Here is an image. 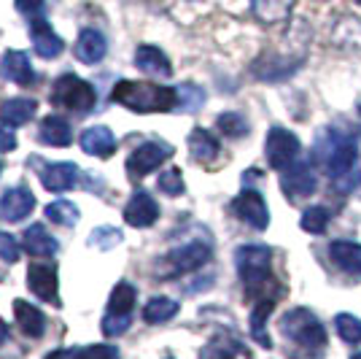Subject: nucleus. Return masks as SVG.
<instances>
[{
    "label": "nucleus",
    "instance_id": "obj_1",
    "mask_svg": "<svg viewBox=\"0 0 361 359\" xmlns=\"http://www.w3.org/2000/svg\"><path fill=\"white\" fill-rule=\"evenodd\" d=\"M313 163L329 176L340 181L359 170V141L345 124L321 127L313 143Z\"/></svg>",
    "mask_w": 361,
    "mask_h": 359
},
{
    "label": "nucleus",
    "instance_id": "obj_2",
    "mask_svg": "<svg viewBox=\"0 0 361 359\" xmlns=\"http://www.w3.org/2000/svg\"><path fill=\"white\" fill-rule=\"evenodd\" d=\"M114 100L137 114H162L173 111L178 103L173 87H159L151 81H130V78H121L114 87Z\"/></svg>",
    "mask_w": 361,
    "mask_h": 359
},
{
    "label": "nucleus",
    "instance_id": "obj_3",
    "mask_svg": "<svg viewBox=\"0 0 361 359\" xmlns=\"http://www.w3.org/2000/svg\"><path fill=\"white\" fill-rule=\"evenodd\" d=\"M281 335L288 343H294L302 354H307L310 359H318L326 348V332L324 324L307 308H294L281 319Z\"/></svg>",
    "mask_w": 361,
    "mask_h": 359
},
{
    "label": "nucleus",
    "instance_id": "obj_4",
    "mask_svg": "<svg viewBox=\"0 0 361 359\" xmlns=\"http://www.w3.org/2000/svg\"><path fill=\"white\" fill-rule=\"evenodd\" d=\"M235 265L248 295H262L272 281V252L267 246H256V243L240 246L235 252Z\"/></svg>",
    "mask_w": 361,
    "mask_h": 359
},
{
    "label": "nucleus",
    "instance_id": "obj_5",
    "mask_svg": "<svg viewBox=\"0 0 361 359\" xmlns=\"http://www.w3.org/2000/svg\"><path fill=\"white\" fill-rule=\"evenodd\" d=\"M97 100V92L90 81L78 78L75 73H62L54 87H51V103L60 105V108H68V111H75V114H84L90 111Z\"/></svg>",
    "mask_w": 361,
    "mask_h": 359
},
{
    "label": "nucleus",
    "instance_id": "obj_6",
    "mask_svg": "<svg viewBox=\"0 0 361 359\" xmlns=\"http://www.w3.org/2000/svg\"><path fill=\"white\" fill-rule=\"evenodd\" d=\"M173 151L176 149H173L167 141H146V143H140V146L130 154V160H127V176L133 181L146 179L149 173H154L159 165L167 163V160L173 157Z\"/></svg>",
    "mask_w": 361,
    "mask_h": 359
},
{
    "label": "nucleus",
    "instance_id": "obj_7",
    "mask_svg": "<svg viewBox=\"0 0 361 359\" xmlns=\"http://www.w3.org/2000/svg\"><path fill=\"white\" fill-rule=\"evenodd\" d=\"M300 151H302L300 138L291 133V130L281 127V124L270 127V133H267V143H264V154H267L270 167H275V170H286L288 165L297 163Z\"/></svg>",
    "mask_w": 361,
    "mask_h": 359
},
{
    "label": "nucleus",
    "instance_id": "obj_8",
    "mask_svg": "<svg viewBox=\"0 0 361 359\" xmlns=\"http://www.w3.org/2000/svg\"><path fill=\"white\" fill-rule=\"evenodd\" d=\"M232 213L248 227H254V230H267V225H270L267 203H264L262 192L251 189V187H245L240 195L232 200Z\"/></svg>",
    "mask_w": 361,
    "mask_h": 359
},
{
    "label": "nucleus",
    "instance_id": "obj_9",
    "mask_svg": "<svg viewBox=\"0 0 361 359\" xmlns=\"http://www.w3.org/2000/svg\"><path fill=\"white\" fill-rule=\"evenodd\" d=\"M316 170L310 163H297L288 165L286 170H281V187L286 192L288 200H302V197L313 195L316 192Z\"/></svg>",
    "mask_w": 361,
    "mask_h": 359
},
{
    "label": "nucleus",
    "instance_id": "obj_10",
    "mask_svg": "<svg viewBox=\"0 0 361 359\" xmlns=\"http://www.w3.org/2000/svg\"><path fill=\"white\" fill-rule=\"evenodd\" d=\"M35 208V195H32L27 187H11L0 195V222H22L27 219Z\"/></svg>",
    "mask_w": 361,
    "mask_h": 359
},
{
    "label": "nucleus",
    "instance_id": "obj_11",
    "mask_svg": "<svg viewBox=\"0 0 361 359\" xmlns=\"http://www.w3.org/2000/svg\"><path fill=\"white\" fill-rule=\"evenodd\" d=\"M35 170H38V176L49 192H68L78 184V176H81L75 163H46L35 165Z\"/></svg>",
    "mask_w": 361,
    "mask_h": 359
},
{
    "label": "nucleus",
    "instance_id": "obj_12",
    "mask_svg": "<svg viewBox=\"0 0 361 359\" xmlns=\"http://www.w3.org/2000/svg\"><path fill=\"white\" fill-rule=\"evenodd\" d=\"M211 259V246L202 243V240H189L178 249H173L167 254V262L176 273H192V270H200L205 262Z\"/></svg>",
    "mask_w": 361,
    "mask_h": 359
},
{
    "label": "nucleus",
    "instance_id": "obj_13",
    "mask_svg": "<svg viewBox=\"0 0 361 359\" xmlns=\"http://www.w3.org/2000/svg\"><path fill=\"white\" fill-rule=\"evenodd\" d=\"M27 286L38 300L51 302V305H60L57 298V268L54 265H46V262H35L27 268Z\"/></svg>",
    "mask_w": 361,
    "mask_h": 359
},
{
    "label": "nucleus",
    "instance_id": "obj_14",
    "mask_svg": "<svg viewBox=\"0 0 361 359\" xmlns=\"http://www.w3.org/2000/svg\"><path fill=\"white\" fill-rule=\"evenodd\" d=\"M157 219H159V206H157V200H154L149 192L137 189L135 195L130 197V203L124 206V222L130 227H151Z\"/></svg>",
    "mask_w": 361,
    "mask_h": 359
},
{
    "label": "nucleus",
    "instance_id": "obj_15",
    "mask_svg": "<svg viewBox=\"0 0 361 359\" xmlns=\"http://www.w3.org/2000/svg\"><path fill=\"white\" fill-rule=\"evenodd\" d=\"M30 35H32V49H35V52H38V57H44V60H54V57H60L62 49H65L62 38L51 30V25L46 22L44 16H41V19H32L30 22Z\"/></svg>",
    "mask_w": 361,
    "mask_h": 359
},
{
    "label": "nucleus",
    "instance_id": "obj_16",
    "mask_svg": "<svg viewBox=\"0 0 361 359\" xmlns=\"http://www.w3.org/2000/svg\"><path fill=\"white\" fill-rule=\"evenodd\" d=\"M0 71H3L6 78H11V81L19 84V87H30V84H35V71H32L30 57H27L25 52H16V49L6 52L3 60H0Z\"/></svg>",
    "mask_w": 361,
    "mask_h": 359
},
{
    "label": "nucleus",
    "instance_id": "obj_17",
    "mask_svg": "<svg viewBox=\"0 0 361 359\" xmlns=\"http://www.w3.org/2000/svg\"><path fill=\"white\" fill-rule=\"evenodd\" d=\"M81 149L92 154V157H100V160H108L114 151H116V138L114 133L103 127V124H94V127H87L81 133Z\"/></svg>",
    "mask_w": 361,
    "mask_h": 359
},
{
    "label": "nucleus",
    "instance_id": "obj_18",
    "mask_svg": "<svg viewBox=\"0 0 361 359\" xmlns=\"http://www.w3.org/2000/svg\"><path fill=\"white\" fill-rule=\"evenodd\" d=\"M135 65L146 76H154V78H170V73H173V68H170V60L165 57V52L157 49V46H149V44L137 46Z\"/></svg>",
    "mask_w": 361,
    "mask_h": 359
},
{
    "label": "nucleus",
    "instance_id": "obj_19",
    "mask_svg": "<svg viewBox=\"0 0 361 359\" xmlns=\"http://www.w3.org/2000/svg\"><path fill=\"white\" fill-rule=\"evenodd\" d=\"M108 41L100 30H81L78 41H75V57L84 65H94L106 57Z\"/></svg>",
    "mask_w": 361,
    "mask_h": 359
},
{
    "label": "nucleus",
    "instance_id": "obj_20",
    "mask_svg": "<svg viewBox=\"0 0 361 359\" xmlns=\"http://www.w3.org/2000/svg\"><path fill=\"white\" fill-rule=\"evenodd\" d=\"M331 262L350 276H361V243L353 240H334L329 246Z\"/></svg>",
    "mask_w": 361,
    "mask_h": 359
},
{
    "label": "nucleus",
    "instance_id": "obj_21",
    "mask_svg": "<svg viewBox=\"0 0 361 359\" xmlns=\"http://www.w3.org/2000/svg\"><path fill=\"white\" fill-rule=\"evenodd\" d=\"M14 316L19 329L27 335V338H41L46 329V316L41 308H35L25 300H14Z\"/></svg>",
    "mask_w": 361,
    "mask_h": 359
},
{
    "label": "nucleus",
    "instance_id": "obj_22",
    "mask_svg": "<svg viewBox=\"0 0 361 359\" xmlns=\"http://www.w3.org/2000/svg\"><path fill=\"white\" fill-rule=\"evenodd\" d=\"M189 151H192V157H195L197 163L208 165L213 163L216 157H219V151H221V143H219V138L208 130H202V127H195L192 133H189Z\"/></svg>",
    "mask_w": 361,
    "mask_h": 359
},
{
    "label": "nucleus",
    "instance_id": "obj_23",
    "mask_svg": "<svg viewBox=\"0 0 361 359\" xmlns=\"http://www.w3.org/2000/svg\"><path fill=\"white\" fill-rule=\"evenodd\" d=\"M35 111H38V103L30 98H8L0 105V119L11 127H22L35 117Z\"/></svg>",
    "mask_w": 361,
    "mask_h": 359
},
{
    "label": "nucleus",
    "instance_id": "obj_24",
    "mask_svg": "<svg viewBox=\"0 0 361 359\" xmlns=\"http://www.w3.org/2000/svg\"><path fill=\"white\" fill-rule=\"evenodd\" d=\"M38 138H41V143L46 146H57V149H65V146H71V124L62 119V117H46L41 122V130H38Z\"/></svg>",
    "mask_w": 361,
    "mask_h": 359
},
{
    "label": "nucleus",
    "instance_id": "obj_25",
    "mask_svg": "<svg viewBox=\"0 0 361 359\" xmlns=\"http://www.w3.org/2000/svg\"><path fill=\"white\" fill-rule=\"evenodd\" d=\"M297 0H251L254 6V16L264 25H278V22H286L291 8H294Z\"/></svg>",
    "mask_w": 361,
    "mask_h": 359
},
{
    "label": "nucleus",
    "instance_id": "obj_26",
    "mask_svg": "<svg viewBox=\"0 0 361 359\" xmlns=\"http://www.w3.org/2000/svg\"><path fill=\"white\" fill-rule=\"evenodd\" d=\"M25 246H27V252L35 257H51V254H57V249H60L57 238H54L44 225H30L25 230Z\"/></svg>",
    "mask_w": 361,
    "mask_h": 359
},
{
    "label": "nucleus",
    "instance_id": "obj_27",
    "mask_svg": "<svg viewBox=\"0 0 361 359\" xmlns=\"http://www.w3.org/2000/svg\"><path fill=\"white\" fill-rule=\"evenodd\" d=\"M272 308H275V300H270V298L259 300L254 305V311H251V322H248V324H251V338H254L262 348H270L272 346L270 335H267V319H270Z\"/></svg>",
    "mask_w": 361,
    "mask_h": 359
},
{
    "label": "nucleus",
    "instance_id": "obj_28",
    "mask_svg": "<svg viewBox=\"0 0 361 359\" xmlns=\"http://www.w3.org/2000/svg\"><path fill=\"white\" fill-rule=\"evenodd\" d=\"M176 314H178V302L170 298H154V300H149L146 308H143V319H146L149 324H165V322H170Z\"/></svg>",
    "mask_w": 361,
    "mask_h": 359
},
{
    "label": "nucleus",
    "instance_id": "obj_29",
    "mask_svg": "<svg viewBox=\"0 0 361 359\" xmlns=\"http://www.w3.org/2000/svg\"><path fill=\"white\" fill-rule=\"evenodd\" d=\"M176 98H178L176 108H180L183 114H195V111H200L202 103H205V90H202L200 84L186 81V84L176 87Z\"/></svg>",
    "mask_w": 361,
    "mask_h": 359
},
{
    "label": "nucleus",
    "instance_id": "obj_30",
    "mask_svg": "<svg viewBox=\"0 0 361 359\" xmlns=\"http://www.w3.org/2000/svg\"><path fill=\"white\" fill-rule=\"evenodd\" d=\"M135 286L121 281V284L114 286L111 292V300H108V314H133L135 308Z\"/></svg>",
    "mask_w": 361,
    "mask_h": 359
},
{
    "label": "nucleus",
    "instance_id": "obj_31",
    "mask_svg": "<svg viewBox=\"0 0 361 359\" xmlns=\"http://www.w3.org/2000/svg\"><path fill=\"white\" fill-rule=\"evenodd\" d=\"M329 222H331V213L326 206H310V208H305V213H302L300 227L305 233H310V235H324Z\"/></svg>",
    "mask_w": 361,
    "mask_h": 359
},
{
    "label": "nucleus",
    "instance_id": "obj_32",
    "mask_svg": "<svg viewBox=\"0 0 361 359\" xmlns=\"http://www.w3.org/2000/svg\"><path fill=\"white\" fill-rule=\"evenodd\" d=\"M46 219H51L54 225L73 227L78 225L81 213H78V208H75L71 200H57V203H49L46 206Z\"/></svg>",
    "mask_w": 361,
    "mask_h": 359
},
{
    "label": "nucleus",
    "instance_id": "obj_33",
    "mask_svg": "<svg viewBox=\"0 0 361 359\" xmlns=\"http://www.w3.org/2000/svg\"><path fill=\"white\" fill-rule=\"evenodd\" d=\"M334 327H337V335L348 346L361 343V319H356L353 314H337L334 316Z\"/></svg>",
    "mask_w": 361,
    "mask_h": 359
},
{
    "label": "nucleus",
    "instance_id": "obj_34",
    "mask_svg": "<svg viewBox=\"0 0 361 359\" xmlns=\"http://www.w3.org/2000/svg\"><path fill=\"white\" fill-rule=\"evenodd\" d=\"M235 351H238V343L232 338L219 335V338H213L211 343L202 348V359H232Z\"/></svg>",
    "mask_w": 361,
    "mask_h": 359
},
{
    "label": "nucleus",
    "instance_id": "obj_35",
    "mask_svg": "<svg viewBox=\"0 0 361 359\" xmlns=\"http://www.w3.org/2000/svg\"><path fill=\"white\" fill-rule=\"evenodd\" d=\"M116 243H121V233L116 227H97L90 235V246H94L97 252H111Z\"/></svg>",
    "mask_w": 361,
    "mask_h": 359
},
{
    "label": "nucleus",
    "instance_id": "obj_36",
    "mask_svg": "<svg viewBox=\"0 0 361 359\" xmlns=\"http://www.w3.org/2000/svg\"><path fill=\"white\" fill-rule=\"evenodd\" d=\"M219 130L229 138H243V135L248 133V122L243 119L240 114H235V111H229V114H221L219 117Z\"/></svg>",
    "mask_w": 361,
    "mask_h": 359
},
{
    "label": "nucleus",
    "instance_id": "obj_37",
    "mask_svg": "<svg viewBox=\"0 0 361 359\" xmlns=\"http://www.w3.org/2000/svg\"><path fill=\"white\" fill-rule=\"evenodd\" d=\"M159 192H165L167 197H178L183 195V176H180V170L178 167H170V170H165L162 176H159Z\"/></svg>",
    "mask_w": 361,
    "mask_h": 359
},
{
    "label": "nucleus",
    "instance_id": "obj_38",
    "mask_svg": "<svg viewBox=\"0 0 361 359\" xmlns=\"http://www.w3.org/2000/svg\"><path fill=\"white\" fill-rule=\"evenodd\" d=\"M133 324V316L130 314H108L103 319V335L106 338H119L121 332H127Z\"/></svg>",
    "mask_w": 361,
    "mask_h": 359
},
{
    "label": "nucleus",
    "instance_id": "obj_39",
    "mask_svg": "<svg viewBox=\"0 0 361 359\" xmlns=\"http://www.w3.org/2000/svg\"><path fill=\"white\" fill-rule=\"evenodd\" d=\"M19 257H22V249H19L14 235L11 233H0V259L8 262V265H14Z\"/></svg>",
    "mask_w": 361,
    "mask_h": 359
},
{
    "label": "nucleus",
    "instance_id": "obj_40",
    "mask_svg": "<svg viewBox=\"0 0 361 359\" xmlns=\"http://www.w3.org/2000/svg\"><path fill=\"white\" fill-rule=\"evenodd\" d=\"M46 8V0H16V11L25 14L27 19H41Z\"/></svg>",
    "mask_w": 361,
    "mask_h": 359
},
{
    "label": "nucleus",
    "instance_id": "obj_41",
    "mask_svg": "<svg viewBox=\"0 0 361 359\" xmlns=\"http://www.w3.org/2000/svg\"><path fill=\"white\" fill-rule=\"evenodd\" d=\"M84 357L87 359H119V348L108 343H97V346L84 348Z\"/></svg>",
    "mask_w": 361,
    "mask_h": 359
},
{
    "label": "nucleus",
    "instance_id": "obj_42",
    "mask_svg": "<svg viewBox=\"0 0 361 359\" xmlns=\"http://www.w3.org/2000/svg\"><path fill=\"white\" fill-rule=\"evenodd\" d=\"M16 149V135L11 130V124L0 119V151H14Z\"/></svg>",
    "mask_w": 361,
    "mask_h": 359
},
{
    "label": "nucleus",
    "instance_id": "obj_43",
    "mask_svg": "<svg viewBox=\"0 0 361 359\" xmlns=\"http://www.w3.org/2000/svg\"><path fill=\"white\" fill-rule=\"evenodd\" d=\"M46 359H87V357L78 348H60V351H51Z\"/></svg>",
    "mask_w": 361,
    "mask_h": 359
},
{
    "label": "nucleus",
    "instance_id": "obj_44",
    "mask_svg": "<svg viewBox=\"0 0 361 359\" xmlns=\"http://www.w3.org/2000/svg\"><path fill=\"white\" fill-rule=\"evenodd\" d=\"M8 338H11V332H8V324H6V322H3V319H0V346L6 343V341H8Z\"/></svg>",
    "mask_w": 361,
    "mask_h": 359
},
{
    "label": "nucleus",
    "instance_id": "obj_45",
    "mask_svg": "<svg viewBox=\"0 0 361 359\" xmlns=\"http://www.w3.org/2000/svg\"><path fill=\"white\" fill-rule=\"evenodd\" d=\"M350 359H361V351H359V354H353V357H350Z\"/></svg>",
    "mask_w": 361,
    "mask_h": 359
},
{
    "label": "nucleus",
    "instance_id": "obj_46",
    "mask_svg": "<svg viewBox=\"0 0 361 359\" xmlns=\"http://www.w3.org/2000/svg\"><path fill=\"white\" fill-rule=\"evenodd\" d=\"M0 173H3V163H0Z\"/></svg>",
    "mask_w": 361,
    "mask_h": 359
},
{
    "label": "nucleus",
    "instance_id": "obj_47",
    "mask_svg": "<svg viewBox=\"0 0 361 359\" xmlns=\"http://www.w3.org/2000/svg\"><path fill=\"white\" fill-rule=\"evenodd\" d=\"M359 117H361V108H359Z\"/></svg>",
    "mask_w": 361,
    "mask_h": 359
},
{
    "label": "nucleus",
    "instance_id": "obj_48",
    "mask_svg": "<svg viewBox=\"0 0 361 359\" xmlns=\"http://www.w3.org/2000/svg\"><path fill=\"white\" fill-rule=\"evenodd\" d=\"M359 3H361V0H359Z\"/></svg>",
    "mask_w": 361,
    "mask_h": 359
}]
</instances>
